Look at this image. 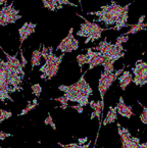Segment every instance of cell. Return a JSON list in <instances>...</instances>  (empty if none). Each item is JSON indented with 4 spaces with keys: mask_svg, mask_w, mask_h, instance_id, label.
<instances>
[{
    "mask_svg": "<svg viewBox=\"0 0 147 148\" xmlns=\"http://www.w3.org/2000/svg\"><path fill=\"white\" fill-rule=\"evenodd\" d=\"M25 78V72L19 71L11 66L8 61L0 59V101L4 102L9 100L13 102L10 93L15 91H22L23 79Z\"/></svg>",
    "mask_w": 147,
    "mask_h": 148,
    "instance_id": "obj_1",
    "label": "cell"
},
{
    "mask_svg": "<svg viewBox=\"0 0 147 148\" xmlns=\"http://www.w3.org/2000/svg\"><path fill=\"white\" fill-rule=\"evenodd\" d=\"M132 3H128L125 6L119 5L115 0L111 1V3L108 5L101 6V10L98 11H89L87 14L96 15L98 18L96 21L100 23H104L105 25H115L113 27H110L111 30L120 31L122 28L131 27V25L128 24V12L129 7Z\"/></svg>",
    "mask_w": 147,
    "mask_h": 148,
    "instance_id": "obj_2",
    "label": "cell"
},
{
    "mask_svg": "<svg viewBox=\"0 0 147 148\" xmlns=\"http://www.w3.org/2000/svg\"><path fill=\"white\" fill-rule=\"evenodd\" d=\"M58 90L65 93L63 96L67 98V101L77 102L82 106H86L89 104V97L93 93L92 88L85 80V74L82 75L77 83L69 86L60 85L58 87Z\"/></svg>",
    "mask_w": 147,
    "mask_h": 148,
    "instance_id": "obj_3",
    "label": "cell"
},
{
    "mask_svg": "<svg viewBox=\"0 0 147 148\" xmlns=\"http://www.w3.org/2000/svg\"><path fill=\"white\" fill-rule=\"evenodd\" d=\"M42 57L45 59V63L40 68V72L42 73L41 79L43 80H51L56 76L59 70V65L65 56V53L57 56L53 53V48L50 46L49 48L42 45Z\"/></svg>",
    "mask_w": 147,
    "mask_h": 148,
    "instance_id": "obj_4",
    "label": "cell"
},
{
    "mask_svg": "<svg viewBox=\"0 0 147 148\" xmlns=\"http://www.w3.org/2000/svg\"><path fill=\"white\" fill-rule=\"evenodd\" d=\"M77 15L80 16L81 18H83L85 22L84 24H81L80 30L77 32V35L80 36V37L86 38V41H85L86 44H88L89 42H94L96 40L100 39L102 35V32H104V31L111 30V28H101L96 23L89 22L88 20H86L84 16L80 15L79 13H77Z\"/></svg>",
    "mask_w": 147,
    "mask_h": 148,
    "instance_id": "obj_5",
    "label": "cell"
},
{
    "mask_svg": "<svg viewBox=\"0 0 147 148\" xmlns=\"http://www.w3.org/2000/svg\"><path fill=\"white\" fill-rule=\"evenodd\" d=\"M92 49H95L96 51L101 52L104 58H113L117 60L125 55V49L123 47V44L117 43V42L113 44L106 41V39L104 41H101L96 47H93Z\"/></svg>",
    "mask_w": 147,
    "mask_h": 148,
    "instance_id": "obj_6",
    "label": "cell"
},
{
    "mask_svg": "<svg viewBox=\"0 0 147 148\" xmlns=\"http://www.w3.org/2000/svg\"><path fill=\"white\" fill-rule=\"evenodd\" d=\"M124 72V68L121 70L113 72L111 74L107 72H103L100 76L99 82H98V91L100 93V98H101V104L104 106V95H105L106 91L109 89V87L111 86V84L119 78V76Z\"/></svg>",
    "mask_w": 147,
    "mask_h": 148,
    "instance_id": "obj_7",
    "label": "cell"
},
{
    "mask_svg": "<svg viewBox=\"0 0 147 148\" xmlns=\"http://www.w3.org/2000/svg\"><path fill=\"white\" fill-rule=\"evenodd\" d=\"M117 131L123 148H147V143H140L139 138L133 137L128 129L122 128L120 124H117Z\"/></svg>",
    "mask_w": 147,
    "mask_h": 148,
    "instance_id": "obj_8",
    "label": "cell"
},
{
    "mask_svg": "<svg viewBox=\"0 0 147 148\" xmlns=\"http://www.w3.org/2000/svg\"><path fill=\"white\" fill-rule=\"evenodd\" d=\"M21 18L22 15H20L19 10L13 8V1L9 5L0 9V26L5 27L9 24H14Z\"/></svg>",
    "mask_w": 147,
    "mask_h": 148,
    "instance_id": "obj_9",
    "label": "cell"
},
{
    "mask_svg": "<svg viewBox=\"0 0 147 148\" xmlns=\"http://www.w3.org/2000/svg\"><path fill=\"white\" fill-rule=\"evenodd\" d=\"M132 72L134 74L133 82L135 85L142 87L147 84V62L142 60L137 61L135 68L132 69Z\"/></svg>",
    "mask_w": 147,
    "mask_h": 148,
    "instance_id": "obj_10",
    "label": "cell"
},
{
    "mask_svg": "<svg viewBox=\"0 0 147 148\" xmlns=\"http://www.w3.org/2000/svg\"><path fill=\"white\" fill-rule=\"evenodd\" d=\"M74 29H69V35L61 40V42L59 43V45L56 47V50L61 51L63 53H69L73 51L78 50L79 48V41L74 37Z\"/></svg>",
    "mask_w": 147,
    "mask_h": 148,
    "instance_id": "obj_11",
    "label": "cell"
},
{
    "mask_svg": "<svg viewBox=\"0 0 147 148\" xmlns=\"http://www.w3.org/2000/svg\"><path fill=\"white\" fill-rule=\"evenodd\" d=\"M87 57H88L87 64H89L88 70H92L98 65H102L104 61V56L102 55V53L99 51H94L92 48L87 49Z\"/></svg>",
    "mask_w": 147,
    "mask_h": 148,
    "instance_id": "obj_12",
    "label": "cell"
},
{
    "mask_svg": "<svg viewBox=\"0 0 147 148\" xmlns=\"http://www.w3.org/2000/svg\"><path fill=\"white\" fill-rule=\"evenodd\" d=\"M45 8L49 9L51 11H55L57 9H61L63 5H71L74 7H78V5L75 3H71L69 0H41Z\"/></svg>",
    "mask_w": 147,
    "mask_h": 148,
    "instance_id": "obj_13",
    "label": "cell"
},
{
    "mask_svg": "<svg viewBox=\"0 0 147 148\" xmlns=\"http://www.w3.org/2000/svg\"><path fill=\"white\" fill-rule=\"evenodd\" d=\"M36 29V24L33 23H25L20 29H19V34H20V49H22V45L24 41L35 33Z\"/></svg>",
    "mask_w": 147,
    "mask_h": 148,
    "instance_id": "obj_14",
    "label": "cell"
},
{
    "mask_svg": "<svg viewBox=\"0 0 147 148\" xmlns=\"http://www.w3.org/2000/svg\"><path fill=\"white\" fill-rule=\"evenodd\" d=\"M90 106L91 108L93 109V113L92 116H90L91 120H93L94 118L98 119V122H99V127H98V134H99V130L101 128L102 125V112H103L104 106L101 104V101H90Z\"/></svg>",
    "mask_w": 147,
    "mask_h": 148,
    "instance_id": "obj_15",
    "label": "cell"
},
{
    "mask_svg": "<svg viewBox=\"0 0 147 148\" xmlns=\"http://www.w3.org/2000/svg\"><path fill=\"white\" fill-rule=\"evenodd\" d=\"M115 107H117V114L124 116V118L131 119V116H135V113L133 112V110H132V107L128 106V105L126 104L123 97H120L119 103H117V105Z\"/></svg>",
    "mask_w": 147,
    "mask_h": 148,
    "instance_id": "obj_16",
    "label": "cell"
},
{
    "mask_svg": "<svg viewBox=\"0 0 147 148\" xmlns=\"http://www.w3.org/2000/svg\"><path fill=\"white\" fill-rule=\"evenodd\" d=\"M145 18V15H141L140 18H139L138 23L135 25H131V29L128 31L127 33H125L124 35H131V34H136L137 32L139 31H142V30H145L147 29V24H144L143 21Z\"/></svg>",
    "mask_w": 147,
    "mask_h": 148,
    "instance_id": "obj_17",
    "label": "cell"
},
{
    "mask_svg": "<svg viewBox=\"0 0 147 148\" xmlns=\"http://www.w3.org/2000/svg\"><path fill=\"white\" fill-rule=\"evenodd\" d=\"M119 81H120V87L122 88V90L125 91V90L127 89L128 86L131 84V82H133L132 74H131L130 72H128V71L123 72L122 76L120 77Z\"/></svg>",
    "mask_w": 147,
    "mask_h": 148,
    "instance_id": "obj_18",
    "label": "cell"
},
{
    "mask_svg": "<svg viewBox=\"0 0 147 148\" xmlns=\"http://www.w3.org/2000/svg\"><path fill=\"white\" fill-rule=\"evenodd\" d=\"M117 120V107L110 106L109 109H108L107 114H106L105 120H104V122L102 123V124H103L104 126H106V125H109V124H113V123H115Z\"/></svg>",
    "mask_w": 147,
    "mask_h": 148,
    "instance_id": "obj_19",
    "label": "cell"
},
{
    "mask_svg": "<svg viewBox=\"0 0 147 148\" xmlns=\"http://www.w3.org/2000/svg\"><path fill=\"white\" fill-rule=\"evenodd\" d=\"M41 57H42V53L40 50H35L32 53V57H31V64H32V70L37 66V65L41 64Z\"/></svg>",
    "mask_w": 147,
    "mask_h": 148,
    "instance_id": "obj_20",
    "label": "cell"
},
{
    "mask_svg": "<svg viewBox=\"0 0 147 148\" xmlns=\"http://www.w3.org/2000/svg\"><path fill=\"white\" fill-rule=\"evenodd\" d=\"M115 61L117 60L113 58H104V61H103V63H102V65H103V68H104V72H107V73H109V74L115 72L113 64H115Z\"/></svg>",
    "mask_w": 147,
    "mask_h": 148,
    "instance_id": "obj_21",
    "label": "cell"
},
{
    "mask_svg": "<svg viewBox=\"0 0 147 148\" xmlns=\"http://www.w3.org/2000/svg\"><path fill=\"white\" fill-rule=\"evenodd\" d=\"M38 106V100L37 99H34L33 101H28V105H27L26 107H25L24 109L22 110V112L19 114V116H25V114H27L28 112H30L31 110H33V109H35L36 107Z\"/></svg>",
    "mask_w": 147,
    "mask_h": 148,
    "instance_id": "obj_22",
    "label": "cell"
},
{
    "mask_svg": "<svg viewBox=\"0 0 147 148\" xmlns=\"http://www.w3.org/2000/svg\"><path fill=\"white\" fill-rule=\"evenodd\" d=\"M59 146H61V147H65V148H87L90 146V143L86 144V145H84V144H80L78 142V143H69V144H63V143H58Z\"/></svg>",
    "mask_w": 147,
    "mask_h": 148,
    "instance_id": "obj_23",
    "label": "cell"
},
{
    "mask_svg": "<svg viewBox=\"0 0 147 148\" xmlns=\"http://www.w3.org/2000/svg\"><path fill=\"white\" fill-rule=\"evenodd\" d=\"M77 61H78V64L80 66V71L82 73V69L83 65L86 64L87 61H88V57H87V54H79L77 56Z\"/></svg>",
    "mask_w": 147,
    "mask_h": 148,
    "instance_id": "obj_24",
    "label": "cell"
},
{
    "mask_svg": "<svg viewBox=\"0 0 147 148\" xmlns=\"http://www.w3.org/2000/svg\"><path fill=\"white\" fill-rule=\"evenodd\" d=\"M11 116H12L11 111H7V110H4V109H2V108H0V123L4 122L5 120L11 118Z\"/></svg>",
    "mask_w": 147,
    "mask_h": 148,
    "instance_id": "obj_25",
    "label": "cell"
},
{
    "mask_svg": "<svg viewBox=\"0 0 147 148\" xmlns=\"http://www.w3.org/2000/svg\"><path fill=\"white\" fill-rule=\"evenodd\" d=\"M53 100H55V101H58L59 103L61 104V106H59L61 109H65V108H67L69 107V105H67V99L65 97V96H60V97H58V98H53Z\"/></svg>",
    "mask_w": 147,
    "mask_h": 148,
    "instance_id": "obj_26",
    "label": "cell"
},
{
    "mask_svg": "<svg viewBox=\"0 0 147 148\" xmlns=\"http://www.w3.org/2000/svg\"><path fill=\"white\" fill-rule=\"evenodd\" d=\"M31 89H32V93L34 94L37 98H39V96L41 95V92H42L41 86H40L39 84H35V85H33L32 87H31Z\"/></svg>",
    "mask_w": 147,
    "mask_h": 148,
    "instance_id": "obj_27",
    "label": "cell"
},
{
    "mask_svg": "<svg viewBox=\"0 0 147 148\" xmlns=\"http://www.w3.org/2000/svg\"><path fill=\"white\" fill-rule=\"evenodd\" d=\"M44 124H45L46 126H48V125H49V126L51 127L53 130H56V126H55V124H54L53 119H52V116H51V114H50V113H48L47 118H46L45 121H44Z\"/></svg>",
    "mask_w": 147,
    "mask_h": 148,
    "instance_id": "obj_28",
    "label": "cell"
},
{
    "mask_svg": "<svg viewBox=\"0 0 147 148\" xmlns=\"http://www.w3.org/2000/svg\"><path fill=\"white\" fill-rule=\"evenodd\" d=\"M139 102V101H138ZM141 104V102H139ZM142 105V104H141ZM143 106V111L142 113L140 114V121L141 123H143V124L147 125V106H144V105H142Z\"/></svg>",
    "mask_w": 147,
    "mask_h": 148,
    "instance_id": "obj_29",
    "label": "cell"
},
{
    "mask_svg": "<svg viewBox=\"0 0 147 148\" xmlns=\"http://www.w3.org/2000/svg\"><path fill=\"white\" fill-rule=\"evenodd\" d=\"M127 41H129V35H121L117 37V43H120V44H123V43H126Z\"/></svg>",
    "mask_w": 147,
    "mask_h": 148,
    "instance_id": "obj_30",
    "label": "cell"
},
{
    "mask_svg": "<svg viewBox=\"0 0 147 148\" xmlns=\"http://www.w3.org/2000/svg\"><path fill=\"white\" fill-rule=\"evenodd\" d=\"M69 107H71V108H73V109H76L79 113H82L83 110H84V109H83V106H82V105H80V104H79V105H71V106L69 105Z\"/></svg>",
    "mask_w": 147,
    "mask_h": 148,
    "instance_id": "obj_31",
    "label": "cell"
},
{
    "mask_svg": "<svg viewBox=\"0 0 147 148\" xmlns=\"http://www.w3.org/2000/svg\"><path fill=\"white\" fill-rule=\"evenodd\" d=\"M11 136H12V134L4 133V132H2V131H0V140H1V141L5 140V138H7V137H11Z\"/></svg>",
    "mask_w": 147,
    "mask_h": 148,
    "instance_id": "obj_32",
    "label": "cell"
},
{
    "mask_svg": "<svg viewBox=\"0 0 147 148\" xmlns=\"http://www.w3.org/2000/svg\"><path fill=\"white\" fill-rule=\"evenodd\" d=\"M20 52H21V62H22V64H23V66L24 68H26V65H27V63H28V61H27V59L25 58V55H24V53H23V50L21 49L20 50Z\"/></svg>",
    "mask_w": 147,
    "mask_h": 148,
    "instance_id": "obj_33",
    "label": "cell"
},
{
    "mask_svg": "<svg viewBox=\"0 0 147 148\" xmlns=\"http://www.w3.org/2000/svg\"><path fill=\"white\" fill-rule=\"evenodd\" d=\"M87 139H88V138H87V137L83 138V139H82V138H81V139H79V143H80V144H83V143H85V142L87 141Z\"/></svg>",
    "mask_w": 147,
    "mask_h": 148,
    "instance_id": "obj_34",
    "label": "cell"
},
{
    "mask_svg": "<svg viewBox=\"0 0 147 148\" xmlns=\"http://www.w3.org/2000/svg\"><path fill=\"white\" fill-rule=\"evenodd\" d=\"M8 0H0V5H2V4H4V3H6Z\"/></svg>",
    "mask_w": 147,
    "mask_h": 148,
    "instance_id": "obj_35",
    "label": "cell"
},
{
    "mask_svg": "<svg viewBox=\"0 0 147 148\" xmlns=\"http://www.w3.org/2000/svg\"><path fill=\"white\" fill-rule=\"evenodd\" d=\"M78 2H79V4H80V6L82 7V0H78Z\"/></svg>",
    "mask_w": 147,
    "mask_h": 148,
    "instance_id": "obj_36",
    "label": "cell"
}]
</instances>
